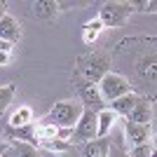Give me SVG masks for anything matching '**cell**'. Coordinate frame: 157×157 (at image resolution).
<instances>
[{"instance_id":"obj_1","label":"cell","mask_w":157,"mask_h":157,"mask_svg":"<svg viewBox=\"0 0 157 157\" xmlns=\"http://www.w3.org/2000/svg\"><path fill=\"white\" fill-rule=\"evenodd\" d=\"M105 73H110V54L103 52V49H96V52L78 56V66H75L73 78L85 80L89 85H98V80Z\"/></svg>"},{"instance_id":"obj_2","label":"cell","mask_w":157,"mask_h":157,"mask_svg":"<svg viewBox=\"0 0 157 157\" xmlns=\"http://www.w3.org/2000/svg\"><path fill=\"white\" fill-rule=\"evenodd\" d=\"M82 103L75 101V98H66V101H59V103L52 105V110H49V122L54 127H59V129H73V127L78 124L80 115H82Z\"/></svg>"},{"instance_id":"obj_3","label":"cell","mask_w":157,"mask_h":157,"mask_svg":"<svg viewBox=\"0 0 157 157\" xmlns=\"http://www.w3.org/2000/svg\"><path fill=\"white\" fill-rule=\"evenodd\" d=\"M131 14H134V5H131V2L113 0V2H103V5H101L96 19L103 24V28H120L129 21Z\"/></svg>"},{"instance_id":"obj_4","label":"cell","mask_w":157,"mask_h":157,"mask_svg":"<svg viewBox=\"0 0 157 157\" xmlns=\"http://www.w3.org/2000/svg\"><path fill=\"white\" fill-rule=\"evenodd\" d=\"M98 92H101V96H103V101H105V105L110 103V101H115V98H120V96H127V94H131V92H136L134 87H131V82L124 78V75H120V73H105L103 78L98 80Z\"/></svg>"},{"instance_id":"obj_5","label":"cell","mask_w":157,"mask_h":157,"mask_svg":"<svg viewBox=\"0 0 157 157\" xmlns=\"http://www.w3.org/2000/svg\"><path fill=\"white\" fill-rule=\"evenodd\" d=\"M96 138V113L85 108L82 115H80L78 124L73 127V136H71V143L73 145H82L87 141H94Z\"/></svg>"},{"instance_id":"obj_6","label":"cell","mask_w":157,"mask_h":157,"mask_svg":"<svg viewBox=\"0 0 157 157\" xmlns=\"http://www.w3.org/2000/svg\"><path fill=\"white\" fill-rule=\"evenodd\" d=\"M73 85H75V89H78V101L82 103V108H89V110L98 113L105 108V101L103 96H101V92H98L96 85H89V82H85V80H78L73 78Z\"/></svg>"},{"instance_id":"obj_7","label":"cell","mask_w":157,"mask_h":157,"mask_svg":"<svg viewBox=\"0 0 157 157\" xmlns=\"http://www.w3.org/2000/svg\"><path fill=\"white\" fill-rule=\"evenodd\" d=\"M124 122H136V124H155V98L138 96L136 105L131 108V113L124 117Z\"/></svg>"},{"instance_id":"obj_8","label":"cell","mask_w":157,"mask_h":157,"mask_svg":"<svg viewBox=\"0 0 157 157\" xmlns=\"http://www.w3.org/2000/svg\"><path fill=\"white\" fill-rule=\"evenodd\" d=\"M155 124H136V122H124V141L129 148L143 145L148 141H155Z\"/></svg>"},{"instance_id":"obj_9","label":"cell","mask_w":157,"mask_h":157,"mask_svg":"<svg viewBox=\"0 0 157 157\" xmlns=\"http://www.w3.org/2000/svg\"><path fill=\"white\" fill-rule=\"evenodd\" d=\"M155 45V42H152ZM145 47L143 52L138 54V59H136V73H138V78L143 80L145 85H155V47Z\"/></svg>"},{"instance_id":"obj_10","label":"cell","mask_w":157,"mask_h":157,"mask_svg":"<svg viewBox=\"0 0 157 157\" xmlns=\"http://www.w3.org/2000/svg\"><path fill=\"white\" fill-rule=\"evenodd\" d=\"M5 138L12 143V141H19V143H28L33 148H38V134H35V122L26 127H7L5 129Z\"/></svg>"},{"instance_id":"obj_11","label":"cell","mask_w":157,"mask_h":157,"mask_svg":"<svg viewBox=\"0 0 157 157\" xmlns=\"http://www.w3.org/2000/svg\"><path fill=\"white\" fill-rule=\"evenodd\" d=\"M0 40H5L10 45H17L21 40V24L14 19L12 14H5L0 19Z\"/></svg>"},{"instance_id":"obj_12","label":"cell","mask_w":157,"mask_h":157,"mask_svg":"<svg viewBox=\"0 0 157 157\" xmlns=\"http://www.w3.org/2000/svg\"><path fill=\"white\" fill-rule=\"evenodd\" d=\"M31 12H33V17H38L42 21H54L59 17L61 7L54 0H38V2H31Z\"/></svg>"},{"instance_id":"obj_13","label":"cell","mask_w":157,"mask_h":157,"mask_svg":"<svg viewBox=\"0 0 157 157\" xmlns=\"http://www.w3.org/2000/svg\"><path fill=\"white\" fill-rule=\"evenodd\" d=\"M117 115L105 105L103 110L96 113V138H108V134L113 131V127H115V122H117Z\"/></svg>"},{"instance_id":"obj_14","label":"cell","mask_w":157,"mask_h":157,"mask_svg":"<svg viewBox=\"0 0 157 157\" xmlns=\"http://www.w3.org/2000/svg\"><path fill=\"white\" fill-rule=\"evenodd\" d=\"M108 145H110V141L94 138V141H87V143L78 145V155L80 157H105L108 155Z\"/></svg>"},{"instance_id":"obj_15","label":"cell","mask_w":157,"mask_h":157,"mask_svg":"<svg viewBox=\"0 0 157 157\" xmlns=\"http://www.w3.org/2000/svg\"><path fill=\"white\" fill-rule=\"evenodd\" d=\"M138 96H141V94L131 92V94H127V96H120V98H115V101H110V103H108V108H110L117 117H127V115L131 113V108L136 105Z\"/></svg>"},{"instance_id":"obj_16","label":"cell","mask_w":157,"mask_h":157,"mask_svg":"<svg viewBox=\"0 0 157 157\" xmlns=\"http://www.w3.org/2000/svg\"><path fill=\"white\" fill-rule=\"evenodd\" d=\"M33 108L31 105H19L17 110L10 115V124L7 127H26V124H33Z\"/></svg>"},{"instance_id":"obj_17","label":"cell","mask_w":157,"mask_h":157,"mask_svg":"<svg viewBox=\"0 0 157 157\" xmlns=\"http://www.w3.org/2000/svg\"><path fill=\"white\" fill-rule=\"evenodd\" d=\"M7 143H10V141H7ZM5 155L7 157H42L38 148H33V145H28V143H19V141H12Z\"/></svg>"},{"instance_id":"obj_18","label":"cell","mask_w":157,"mask_h":157,"mask_svg":"<svg viewBox=\"0 0 157 157\" xmlns=\"http://www.w3.org/2000/svg\"><path fill=\"white\" fill-rule=\"evenodd\" d=\"M71 145H73V143L61 141V138H47V141H38V148H40V150H45V152H49V155H61V152H66Z\"/></svg>"},{"instance_id":"obj_19","label":"cell","mask_w":157,"mask_h":157,"mask_svg":"<svg viewBox=\"0 0 157 157\" xmlns=\"http://www.w3.org/2000/svg\"><path fill=\"white\" fill-rule=\"evenodd\" d=\"M14 94H17V85H14V82L0 87V115L10 108V103L14 101Z\"/></svg>"},{"instance_id":"obj_20","label":"cell","mask_w":157,"mask_h":157,"mask_svg":"<svg viewBox=\"0 0 157 157\" xmlns=\"http://www.w3.org/2000/svg\"><path fill=\"white\" fill-rule=\"evenodd\" d=\"M129 157H155V141H148L143 145H136V148H129Z\"/></svg>"},{"instance_id":"obj_21","label":"cell","mask_w":157,"mask_h":157,"mask_svg":"<svg viewBox=\"0 0 157 157\" xmlns=\"http://www.w3.org/2000/svg\"><path fill=\"white\" fill-rule=\"evenodd\" d=\"M82 31H89V33H96V35H98V33L103 31V24L94 17L92 21H85V24H82Z\"/></svg>"},{"instance_id":"obj_22","label":"cell","mask_w":157,"mask_h":157,"mask_svg":"<svg viewBox=\"0 0 157 157\" xmlns=\"http://www.w3.org/2000/svg\"><path fill=\"white\" fill-rule=\"evenodd\" d=\"M131 5H134V12H150V14H155V2H131Z\"/></svg>"},{"instance_id":"obj_23","label":"cell","mask_w":157,"mask_h":157,"mask_svg":"<svg viewBox=\"0 0 157 157\" xmlns=\"http://www.w3.org/2000/svg\"><path fill=\"white\" fill-rule=\"evenodd\" d=\"M105 157H129V152H127V150H122L120 145L110 143V145H108V155H105Z\"/></svg>"},{"instance_id":"obj_24","label":"cell","mask_w":157,"mask_h":157,"mask_svg":"<svg viewBox=\"0 0 157 157\" xmlns=\"http://www.w3.org/2000/svg\"><path fill=\"white\" fill-rule=\"evenodd\" d=\"M96 33H89V31H82V40H85V45H94L96 42Z\"/></svg>"},{"instance_id":"obj_25","label":"cell","mask_w":157,"mask_h":157,"mask_svg":"<svg viewBox=\"0 0 157 157\" xmlns=\"http://www.w3.org/2000/svg\"><path fill=\"white\" fill-rule=\"evenodd\" d=\"M59 157H80V155H78V145H71V148H68L66 152H61Z\"/></svg>"},{"instance_id":"obj_26","label":"cell","mask_w":157,"mask_h":157,"mask_svg":"<svg viewBox=\"0 0 157 157\" xmlns=\"http://www.w3.org/2000/svg\"><path fill=\"white\" fill-rule=\"evenodd\" d=\"M14 45H10V42H5V40H0V52H5V54H12Z\"/></svg>"},{"instance_id":"obj_27","label":"cell","mask_w":157,"mask_h":157,"mask_svg":"<svg viewBox=\"0 0 157 157\" xmlns=\"http://www.w3.org/2000/svg\"><path fill=\"white\" fill-rule=\"evenodd\" d=\"M10 59H12V54L0 52V66H7V63H10Z\"/></svg>"},{"instance_id":"obj_28","label":"cell","mask_w":157,"mask_h":157,"mask_svg":"<svg viewBox=\"0 0 157 157\" xmlns=\"http://www.w3.org/2000/svg\"><path fill=\"white\" fill-rule=\"evenodd\" d=\"M7 148H10V143H7V141H0V157H5Z\"/></svg>"},{"instance_id":"obj_29","label":"cell","mask_w":157,"mask_h":157,"mask_svg":"<svg viewBox=\"0 0 157 157\" xmlns=\"http://www.w3.org/2000/svg\"><path fill=\"white\" fill-rule=\"evenodd\" d=\"M5 14H7V2H2V0H0V19H2Z\"/></svg>"},{"instance_id":"obj_30","label":"cell","mask_w":157,"mask_h":157,"mask_svg":"<svg viewBox=\"0 0 157 157\" xmlns=\"http://www.w3.org/2000/svg\"><path fill=\"white\" fill-rule=\"evenodd\" d=\"M49 157H59V155H49Z\"/></svg>"},{"instance_id":"obj_31","label":"cell","mask_w":157,"mask_h":157,"mask_svg":"<svg viewBox=\"0 0 157 157\" xmlns=\"http://www.w3.org/2000/svg\"><path fill=\"white\" fill-rule=\"evenodd\" d=\"M5 157H7V155H5Z\"/></svg>"}]
</instances>
